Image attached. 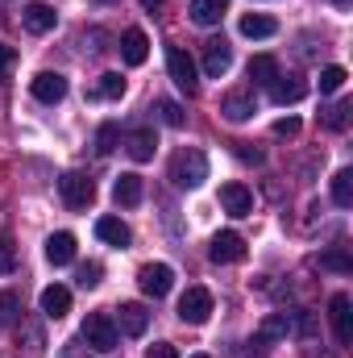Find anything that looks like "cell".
<instances>
[{"label":"cell","mask_w":353,"mask_h":358,"mask_svg":"<svg viewBox=\"0 0 353 358\" xmlns=\"http://www.w3.org/2000/svg\"><path fill=\"white\" fill-rule=\"evenodd\" d=\"M146 55H150V38H146L142 29H125V34H121V59H125L129 67H142Z\"/></svg>","instance_id":"cell-15"},{"label":"cell","mask_w":353,"mask_h":358,"mask_svg":"<svg viewBox=\"0 0 353 358\" xmlns=\"http://www.w3.org/2000/svg\"><path fill=\"white\" fill-rule=\"evenodd\" d=\"M303 96H308V84L299 76H283V71L274 76V84H270V100L274 104H299Z\"/></svg>","instance_id":"cell-14"},{"label":"cell","mask_w":353,"mask_h":358,"mask_svg":"<svg viewBox=\"0 0 353 358\" xmlns=\"http://www.w3.org/2000/svg\"><path fill=\"white\" fill-rule=\"evenodd\" d=\"M84 342L96 346V350H117V342H121V334H117V325H112V317L108 313H91L88 321H84Z\"/></svg>","instance_id":"cell-4"},{"label":"cell","mask_w":353,"mask_h":358,"mask_svg":"<svg viewBox=\"0 0 353 358\" xmlns=\"http://www.w3.org/2000/svg\"><path fill=\"white\" fill-rule=\"evenodd\" d=\"M46 259H50L54 267H67V263L75 259V234H50V238H46Z\"/></svg>","instance_id":"cell-20"},{"label":"cell","mask_w":353,"mask_h":358,"mask_svg":"<svg viewBox=\"0 0 353 358\" xmlns=\"http://www.w3.org/2000/svg\"><path fill=\"white\" fill-rule=\"evenodd\" d=\"M146 358H179V350L171 346V342H154V346H150V355H146Z\"/></svg>","instance_id":"cell-38"},{"label":"cell","mask_w":353,"mask_h":358,"mask_svg":"<svg viewBox=\"0 0 353 358\" xmlns=\"http://www.w3.org/2000/svg\"><path fill=\"white\" fill-rule=\"evenodd\" d=\"M274 76H278V59H270V55H254L250 59V80L254 84H274Z\"/></svg>","instance_id":"cell-25"},{"label":"cell","mask_w":353,"mask_h":358,"mask_svg":"<svg viewBox=\"0 0 353 358\" xmlns=\"http://www.w3.org/2000/svg\"><path fill=\"white\" fill-rule=\"evenodd\" d=\"M333 204H337V208H350L353 204V171L350 167H341V171L333 176Z\"/></svg>","instance_id":"cell-26"},{"label":"cell","mask_w":353,"mask_h":358,"mask_svg":"<svg viewBox=\"0 0 353 358\" xmlns=\"http://www.w3.org/2000/svg\"><path fill=\"white\" fill-rule=\"evenodd\" d=\"M191 358H208V355H191Z\"/></svg>","instance_id":"cell-42"},{"label":"cell","mask_w":353,"mask_h":358,"mask_svg":"<svg viewBox=\"0 0 353 358\" xmlns=\"http://www.w3.org/2000/svg\"><path fill=\"white\" fill-rule=\"evenodd\" d=\"M229 67H233L229 42H225V38H208V42H204V76H208V80H220Z\"/></svg>","instance_id":"cell-7"},{"label":"cell","mask_w":353,"mask_h":358,"mask_svg":"<svg viewBox=\"0 0 353 358\" xmlns=\"http://www.w3.org/2000/svg\"><path fill=\"white\" fill-rule=\"evenodd\" d=\"M345 80H350L345 67H324V71H320V92H324V96H329V92H341Z\"/></svg>","instance_id":"cell-29"},{"label":"cell","mask_w":353,"mask_h":358,"mask_svg":"<svg viewBox=\"0 0 353 358\" xmlns=\"http://www.w3.org/2000/svg\"><path fill=\"white\" fill-rule=\"evenodd\" d=\"M329 317H333L337 342H341V346H350V342H353V313H350V296H345V292H337V296L329 300Z\"/></svg>","instance_id":"cell-12"},{"label":"cell","mask_w":353,"mask_h":358,"mask_svg":"<svg viewBox=\"0 0 353 358\" xmlns=\"http://www.w3.org/2000/svg\"><path fill=\"white\" fill-rule=\"evenodd\" d=\"M274 134H278V138H295V134H299V117H283V121H274Z\"/></svg>","instance_id":"cell-37"},{"label":"cell","mask_w":353,"mask_h":358,"mask_svg":"<svg viewBox=\"0 0 353 358\" xmlns=\"http://www.w3.org/2000/svg\"><path fill=\"white\" fill-rule=\"evenodd\" d=\"M125 150H129V159H133V163H150V159H154V150H158L154 129H133V134H129V142H125Z\"/></svg>","instance_id":"cell-18"},{"label":"cell","mask_w":353,"mask_h":358,"mask_svg":"<svg viewBox=\"0 0 353 358\" xmlns=\"http://www.w3.org/2000/svg\"><path fill=\"white\" fill-rule=\"evenodd\" d=\"M208 255H212V263H241V259H246V238L233 234V229H225V234L212 238Z\"/></svg>","instance_id":"cell-9"},{"label":"cell","mask_w":353,"mask_h":358,"mask_svg":"<svg viewBox=\"0 0 353 358\" xmlns=\"http://www.w3.org/2000/svg\"><path fill=\"white\" fill-rule=\"evenodd\" d=\"M137 283H142V292H146V296L163 300V296L175 287V271L167 267V263H146V267L137 271Z\"/></svg>","instance_id":"cell-6"},{"label":"cell","mask_w":353,"mask_h":358,"mask_svg":"<svg viewBox=\"0 0 353 358\" xmlns=\"http://www.w3.org/2000/svg\"><path fill=\"white\" fill-rule=\"evenodd\" d=\"M59 192H63V204L67 208H91V200H96V183H91L84 171H67V176L59 179Z\"/></svg>","instance_id":"cell-3"},{"label":"cell","mask_w":353,"mask_h":358,"mask_svg":"<svg viewBox=\"0 0 353 358\" xmlns=\"http://www.w3.org/2000/svg\"><path fill=\"white\" fill-rule=\"evenodd\" d=\"M100 4H108V0H100Z\"/></svg>","instance_id":"cell-43"},{"label":"cell","mask_w":353,"mask_h":358,"mask_svg":"<svg viewBox=\"0 0 353 358\" xmlns=\"http://www.w3.org/2000/svg\"><path fill=\"white\" fill-rule=\"evenodd\" d=\"M220 204H225L229 217H250L254 213V192L246 183H225L220 187Z\"/></svg>","instance_id":"cell-11"},{"label":"cell","mask_w":353,"mask_h":358,"mask_svg":"<svg viewBox=\"0 0 353 358\" xmlns=\"http://www.w3.org/2000/svg\"><path fill=\"white\" fill-rule=\"evenodd\" d=\"M100 96H104V100H121V96H125V80H121L117 71L100 76Z\"/></svg>","instance_id":"cell-32"},{"label":"cell","mask_w":353,"mask_h":358,"mask_svg":"<svg viewBox=\"0 0 353 358\" xmlns=\"http://www.w3.org/2000/svg\"><path fill=\"white\" fill-rule=\"evenodd\" d=\"M112 200L121 204V208H133V204H142V176H121L112 183Z\"/></svg>","instance_id":"cell-21"},{"label":"cell","mask_w":353,"mask_h":358,"mask_svg":"<svg viewBox=\"0 0 353 358\" xmlns=\"http://www.w3.org/2000/svg\"><path fill=\"white\" fill-rule=\"evenodd\" d=\"M17 313H21V296H17V292H0V329L13 325Z\"/></svg>","instance_id":"cell-28"},{"label":"cell","mask_w":353,"mask_h":358,"mask_svg":"<svg viewBox=\"0 0 353 358\" xmlns=\"http://www.w3.org/2000/svg\"><path fill=\"white\" fill-rule=\"evenodd\" d=\"M320 267H329V271H353V263H350V255L345 250H329V255H320Z\"/></svg>","instance_id":"cell-33"},{"label":"cell","mask_w":353,"mask_h":358,"mask_svg":"<svg viewBox=\"0 0 353 358\" xmlns=\"http://www.w3.org/2000/svg\"><path fill=\"white\" fill-rule=\"evenodd\" d=\"M167 71H171V80H175L179 92L195 96V88H200V80H195V63H191V55H187L183 46H171V50H167Z\"/></svg>","instance_id":"cell-5"},{"label":"cell","mask_w":353,"mask_h":358,"mask_svg":"<svg viewBox=\"0 0 353 358\" xmlns=\"http://www.w3.org/2000/svg\"><path fill=\"white\" fill-rule=\"evenodd\" d=\"M333 4H337V8H350V0H333Z\"/></svg>","instance_id":"cell-41"},{"label":"cell","mask_w":353,"mask_h":358,"mask_svg":"<svg viewBox=\"0 0 353 358\" xmlns=\"http://www.w3.org/2000/svg\"><path fill=\"white\" fill-rule=\"evenodd\" d=\"M291 334V313H270L258 329V342H274V338H287Z\"/></svg>","instance_id":"cell-24"},{"label":"cell","mask_w":353,"mask_h":358,"mask_svg":"<svg viewBox=\"0 0 353 358\" xmlns=\"http://www.w3.org/2000/svg\"><path fill=\"white\" fill-rule=\"evenodd\" d=\"M350 100H337V104H329L324 108V129H333V134H341L345 125H350Z\"/></svg>","instance_id":"cell-27"},{"label":"cell","mask_w":353,"mask_h":358,"mask_svg":"<svg viewBox=\"0 0 353 358\" xmlns=\"http://www.w3.org/2000/svg\"><path fill=\"white\" fill-rule=\"evenodd\" d=\"M112 325H117V334H125V338H142V334L150 329V313H146V304H121L117 317H112Z\"/></svg>","instance_id":"cell-8"},{"label":"cell","mask_w":353,"mask_h":358,"mask_svg":"<svg viewBox=\"0 0 353 358\" xmlns=\"http://www.w3.org/2000/svg\"><path fill=\"white\" fill-rule=\"evenodd\" d=\"M117 142H121V129H117L112 121H108V125H100V134H96V150H100V155H112V150H117Z\"/></svg>","instance_id":"cell-30"},{"label":"cell","mask_w":353,"mask_h":358,"mask_svg":"<svg viewBox=\"0 0 353 358\" xmlns=\"http://www.w3.org/2000/svg\"><path fill=\"white\" fill-rule=\"evenodd\" d=\"M171 179H175V187H200L208 179V155L195 150V146L179 150L175 159H171Z\"/></svg>","instance_id":"cell-1"},{"label":"cell","mask_w":353,"mask_h":358,"mask_svg":"<svg viewBox=\"0 0 353 358\" xmlns=\"http://www.w3.org/2000/svg\"><path fill=\"white\" fill-rule=\"evenodd\" d=\"M237 155H241L246 163H262V150H258V146H250V142H237Z\"/></svg>","instance_id":"cell-39"},{"label":"cell","mask_w":353,"mask_h":358,"mask_svg":"<svg viewBox=\"0 0 353 358\" xmlns=\"http://www.w3.org/2000/svg\"><path fill=\"white\" fill-rule=\"evenodd\" d=\"M237 29H241V38H270L278 25H274V17H266V13H246Z\"/></svg>","instance_id":"cell-23"},{"label":"cell","mask_w":353,"mask_h":358,"mask_svg":"<svg viewBox=\"0 0 353 358\" xmlns=\"http://www.w3.org/2000/svg\"><path fill=\"white\" fill-rule=\"evenodd\" d=\"M100 275H104L100 263H84V267H80V287H96V283H100Z\"/></svg>","instance_id":"cell-35"},{"label":"cell","mask_w":353,"mask_h":358,"mask_svg":"<svg viewBox=\"0 0 353 358\" xmlns=\"http://www.w3.org/2000/svg\"><path fill=\"white\" fill-rule=\"evenodd\" d=\"M8 271H17V246H13V238H0V275H8Z\"/></svg>","instance_id":"cell-34"},{"label":"cell","mask_w":353,"mask_h":358,"mask_svg":"<svg viewBox=\"0 0 353 358\" xmlns=\"http://www.w3.org/2000/svg\"><path fill=\"white\" fill-rule=\"evenodd\" d=\"M142 8H146V13H158V8H163V0H142Z\"/></svg>","instance_id":"cell-40"},{"label":"cell","mask_w":353,"mask_h":358,"mask_svg":"<svg viewBox=\"0 0 353 358\" xmlns=\"http://www.w3.org/2000/svg\"><path fill=\"white\" fill-rule=\"evenodd\" d=\"M13 67H17V50L0 42V80H8V76H13Z\"/></svg>","instance_id":"cell-36"},{"label":"cell","mask_w":353,"mask_h":358,"mask_svg":"<svg viewBox=\"0 0 353 358\" xmlns=\"http://www.w3.org/2000/svg\"><path fill=\"white\" fill-rule=\"evenodd\" d=\"M191 21L195 25H216L225 13H229V0H191Z\"/></svg>","instance_id":"cell-22"},{"label":"cell","mask_w":353,"mask_h":358,"mask_svg":"<svg viewBox=\"0 0 353 358\" xmlns=\"http://www.w3.org/2000/svg\"><path fill=\"white\" fill-rule=\"evenodd\" d=\"M29 92H33V100H42V104H59V100L67 96V80H63L59 71H42V76H33Z\"/></svg>","instance_id":"cell-13"},{"label":"cell","mask_w":353,"mask_h":358,"mask_svg":"<svg viewBox=\"0 0 353 358\" xmlns=\"http://www.w3.org/2000/svg\"><path fill=\"white\" fill-rule=\"evenodd\" d=\"M21 21H25V29H29V34H50V29L59 25V13H54L50 4H42V0H38V4H29V8L21 13Z\"/></svg>","instance_id":"cell-16"},{"label":"cell","mask_w":353,"mask_h":358,"mask_svg":"<svg viewBox=\"0 0 353 358\" xmlns=\"http://www.w3.org/2000/svg\"><path fill=\"white\" fill-rule=\"evenodd\" d=\"M212 317V292L208 287H187L179 296V321L183 325H204Z\"/></svg>","instance_id":"cell-2"},{"label":"cell","mask_w":353,"mask_h":358,"mask_svg":"<svg viewBox=\"0 0 353 358\" xmlns=\"http://www.w3.org/2000/svg\"><path fill=\"white\" fill-rule=\"evenodd\" d=\"M220 113H225V121H233V125L250 121V117L258 113V104H254V92H246V88L225 92V100H220Z\"/></svg>","instance_id":"cell-10"},{"label":"cell","mask_w":353,"mask_h":358,"mask_svg":"<svg viewBox=\"0 0 353 358\" xmlns=\"http://www.w3.org/2000/svg\"><path fill=\"white\" fill-rule=\"evenodd\" d=\"M42 313H46L50 321L67 317V313H71V292H67L63 283H50V287L42 292Z\"/></svg>","instance_id":"cell-19"},{"label":"cell","mask_w":353,"mask_h":358,"mask_svg":"<svg viewBox=\"0 0 353 358\" xmlns=\"http://www.w3.org/2000/svg\"><path fill=\"white\" fill-rule=\"evenodd\" d=\"M96 238L108 242V246H117V250H125L133 234H129V225H125L121 217H100V221H96Z\"/></svg>","instance_id":"cell-17"},{"label":"cell","mask_w":353,"mask_h":358,"mask_svg":"<svg viewBox=\"0 0 353 358\" xmlns=\"http://www.w3.org/2000/svg\"><path fill=\"white\" fill-rule=\"evenodd\" d=\"M158 117L171 125V129H183V121H187V113H183V104L175 100H158Z\"/></svg>","instance_id":"cell-31"}]
</instances>
